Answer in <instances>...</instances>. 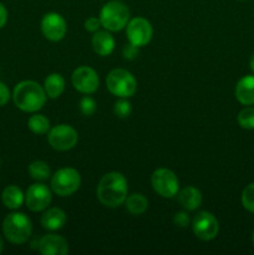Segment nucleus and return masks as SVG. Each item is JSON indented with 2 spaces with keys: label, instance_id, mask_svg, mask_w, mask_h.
Listing matches in <instances>:
<instances>
[{
  "label": "nucleus",
  "instance_id": "obj_35",
  "mask_svg": "<svg viewBox=\"0 0 254 255\" xmlns=\"http://www.w3.org/2000/svg\"><path fill=\"white\" fill-rule=\"evenodd\" d=\"M252 239H253V244H254V232H253V236H252Z\"/></svg>",
  "mask_w": 254,
  "mask_h": 255
},
{
  "label": "nucleus",
  "instance_id": "obj_23",
  "mask_svg": "<svg viewBox=\"0 0 254 255\" xmlns=\"http://www.w3.org/2000/svg\"><path fill=\"white\" fill-rule=\"evenodd\" d=\"M29 173L35 181H46L50 177V168L44 161H35L29 166Z\"/></svg>",
  "mask_w": 254,
  "mask_h": 255
},
{
  "label": "nucleus",
  "instance_id": "obj_6",
  "mask_svg": "<svg viewBox=\"0 0 254 255\" xmlns=\"http://www.w3.org/2000/svg\"><path fill=\"white\" fill-rule=\"evenodd\" d=\"M81 177L75 168H61L51 177V188L57 196L69 197L79 189Z\"/></svg>",
  "mask_w": 254,
  "mask_h": 255
},
{
  "label": "nucleus",
  "instance_id": "obj_5",
  "mask_svg": "<svg viewBox=\"0 0 254 255\" xmlns=\"http://www.w3.org/2000/svg\"><path fill=\"white\" fill-rule=\"evenodd\" d=\"M106 85L112 95L124 99L133 96L137 90V82L133 75L124 69L112 70L107 76Z\"/></svg>",
  "mask_w": 254,
  "mask_h": 255
},
{
  "label": "nucleus",
  "instance_id": "obj_11",
  "mask_svg": "<svg viewBox=\"0 0 254 255\" xmlns=\"http://www.w3.org/2000/svg\"><path fill=\"white\" fill-rule=\"evenodd\" d=\"M72 85L82 94H94L99 89L100 80L96 71L89 66H81L72 74Z\"/></svg>",
  "mask_w": 254,
  "mask_h": 255
},
{
  "label": "nucleus",
  "instance_id": "obj_27",
  "mask_svg": "<svg viewBox=\"0 0 254 255\" xmlns=\"http://www.w3.org/2000/svg\"><path fill=\"white\" fill-rule=\"evenodd\" d=\"M80 110H81V112L85 116H91L96 111V102L94 101V99L89 96L82 97L81 101H80Z\"/></svg>",
  "mask_w": 254,
  "mask_h": 255
},
{
  "label": "nucleus",
  "instance_id": "obj_10",
  "mask_svg": "<svg viewBox=\"0 0 254 255\" xmlns=\"http://www.w3.org/2000/svg\"><path fill=\"white\" fill-rule=\"evenodd\" d=\"M152 30L151 24L148 20L143 17H134L131 21L127 22L126 35L128 37V41L136 46L141 47L148 44L152 39Z\"/></svg>",
  "mask_w": 254,
  "mask_h": 255
},
{
  "label": "nucleus",
  "instance_id": "obj_34",
  "mask_svg": "<svg viewBox=\"0 0 254 255\" xmlns=\"http://www.w3.org/2000/svg\"><path fill=\"white\" fill-rule=\"evenodd\" d=\"M2 249H4V243H2V239L1 237H0V253L2 252Z\"/></svg>",
  "mask_w": 254,
  "mask_h": 255
},
{
  "label": "nucleus",
  "instance_id": "obj_32",
  "mask_svg": "<svg viewBox=\"0 0 254 255\" xmlns=\"http://www.w3.org/2000/svg\"><path fill=\"white\" fill-rule=\"evenodd\" d=\"M6 21H7V11L6 9H5L4 5L0 2V29L6 24Z\"/></svg>",
  "mask_w": 254,
  "mask_h": 255
},
{
  "label": "nucleus",
  "instance_id": "obj_21",
  "mask_svg": "<svg viewBox=\"0 0 254 255\" xmlns=\"http://www.w3.org/2000/svg\"><path fill=\"white\" fill-rule=\"evenodd\" d=\"M148 207V201L141 193H133L126 198V208L133 216H139L144 213Z\"/></svg>",
  "mask_w": 254,
  "mask_h": 255
},
{
  "label": "nucleus",
  "instance_id": "obj_30",
  "mask_svg": "<svg viewBox=\"0 0 254 255\" xmlns=\"http://www.w3.org/2000/svg\"><path fill=\"white\" fill-rule=\"evenodd\" d=\"M100 25H101L100 19H97V17H95V16H91V17H89L86 21H85V29H86L87 31L95 32L99 30Z\"/></svg>",
  "mask_w": 254,
  "mask_h": 255
},
{
  "label": "nucleus",
  "instance_id": "obj_3",
  "mask_svg": "<svg viewBox=\"0 0 254 255\" xmlns=\"http://www.w3.org/2000/svg\"><path fill=\"white\" fill-rule=\"evenodd\" d=\"M2 232L10 243L22 244L31 236V221L24 213L7 214L2 223Z\"/></svg>",
  "mask_w": 254,
  "mask_h": 255
},
{
  "label": "nucleus",
  "instance_id": "obj_16",
  "mask_svg": "<svg viewBox=\"0 0 254 255\" xmlns=\"http://www.w3.org/2000/svg\"><path fill=\"white\" fill-rule=\"evenodd\" d=\"M67 217L62 209L50 208L42 214L41 226L47 231H59L66 224Z\"/></svg>",
  "mask_w": 254,
  "mask_h": 255
},
{
  "label": "nucleus",
  "instance_id": "obj_7",
  "mask_svg": "<svg viewBox=\"0 0 254 255\" xmlns=\"http://www.w3.org/2000/svg\"><path fill=\"white\" fill-rule=\"evenodd\" d=\"M151 183L154 191L163 198H172L177 194L179 182L176 174L167 168H158L151 177Z\"/></svg>",
  "mask_w": 254,
  "mask_h": 255
},
{
  "label": "nucleus",
  "instance_id": "obj_14",
  "mask_svg": "<svg viewBox=\"0 0 254 255\" xmlns=\"http://www.w3.org/2000/svg\"><path fill=\"white\" fill-rule=\"evenodd\" d=\"M39 251L44 255H65L69 253V244L62 237L47 234L40 239Z\"/></svg>",
  "mask_w": 254,
  "mask_h": 255
},
{
  "label": "nucleus",
  "instance_id": "obj_26",
  "mask_svg": "<svg viewBox=\"0 0 254 255\" xmlns=\"http://www.w3.org/2000/svg\"><path fill=\"white\" fill-rule=\"evenodd\" d=\"M114 112L119 119H126V117H128L132 112L131 104H129L127 100H125L124 97H121V100H119V101L115 104Z\"/></svg>",
  "mask_w": 254,
  "mask_h": 255
},
{
  "label": "nucleus",
  "instance_id": "obj_17",
  "mask_svg": "<svg viewBox=\"0 0 254 255\" xmlns=\"http://www.w3.org/2000/svg\"><path fill=\"white\" fill-rule=\"evenodd\" d=\"M92 49L100 56H107L115 49L114 36L107 31H97L92 37Z\"/></svg>",
  "mask_w": 254,
  "mask_h": 255
},
{
  "label": "nucleus",
  "instance_id": "obj_9",
  "mask_svg": "<svg viewBox=\"0 0 254 255\" xmlns=\"http://www.w3.org/2000/svg\"><path fill=\"white\" fill-rule=\"evenodd\" d=\"M193 233L202 241H211L217 237L219 232V224L216 217L209 212H199L196 214L192 223Z\"/></svg>",
  "mask_w": 254,
  "mask_h": 255
},
{
  "label": "nucleus",
  "instance_id": "obj_33",
  "mask_svg": "<svg viewBox=\"0 0 254 255\" xmlns=\"http://www.w3.org/2000/svg\"><path fill=\"white\" fill-rule=\"evenodd\" d=\"M249 66H251V70L254 72V54L251 56V60H249Z\"/></svg>",
  "mask_w": 254,
  "mask_h": 255
},
{
  "label": "nucleus",
  "instance_id": "obj_15",
  "mask_svg": "<svg viewBox=\"0 0 254 255\" xmlns=\"http://www.w3.org/2000/svg\"><path fill=\"white\" fill-rule=\"evenodd\" d=\"M236 97L242 105L252 106L254 105V76L247 75L242 77L236 86Z\"/></svg>",
  "mask_w": 254,
  "mask_h": 255
},
{
  "label": "nucleus",
  "instance_id": "obj_4",
  "mask_svg": "<svg viewBox=\"0 0 254 255\" xmlns=\"http://www.w3.org/2000/svg\"><path fill=\"white\" fill-rule=\"evenodd\" d=\"M129 19L128 7L121 1H110L104 5L100 12V22L110 31H120L127 25Z\"/></svg>",
  "mask_w": 254,
  "mask_h": 255
},
{
  "label": "nucleus",
  "instance_id": "obj_12",
  "mask_svg": "<svg viewBox=\"0 0 254 255\" xmlns=\"http://www.w3.org/2000/svg\"><path fill=\"white\" fill-rule=\"evenodd\" d=\"M25 202L30 211H45L51 202V192L45 184L35 183L27 188L26 194H25Z\"/></svg>",
  "mask_w": 254,
  "mask_h": 255
},
{
  "label": "nucleus",
  "instance_id": "obj_24",
  "mask_svg": "<svg viewBox=\"0 0 254 255\" xmlns=\"http://www.w3.org/2000/svg\"><path fill=\"white\" fill-rule=\"evenodd\" d=\"M238 124L244 129H254V107H246L239 112Z\"/></svg>",
  "mask_w": 254,
  "mask_h": 255
},
{
  "label": "nucleus",
  "instance_id": "obj_2",
  "mask_svg": "<svg viewBox=\"0 0 254 255\" xmlns=\"http://www.w3.org/2000/svg\"><path fill=\"white\" fill-rule=\"evenodd\" d=\"M15 105L24 112H36L42 109L46 101V92L35 81H22L17 84L12 94Z\"/></svg>",
  "mask_w": 254,
  "mask_h": 255
},
{
  "label": "nucleus",
  "instance_id": "obj_20",
  "mask_svg": "<svg viewBox=\"0 0 254 255\" xmlns=\"http://www.w3.org/2000/svg\"><path fill=\"white\" fill-rule=\"evenodd\" d=\"M44 90L50 99H57L65 90V80L60 74H51L45 79Z\"/></svg>",
  "mask_w": 254,
  "mask_h": 255
},
{
  "label": "nucleus",
  "instance_id": "obj_19",
  "mask_svg": "<svg viewBox=\"0 0 254 255\" xmlns=\"http://www.w3.org/2000/svg\"><path fill=\"white\" fill-rule=\"evenodd\" d=\"M1 201L4 206L9 209H17L24 203V194L21 189L16 186H7L2 191Z\"/></svg>",
  "mask_w": 254,
  "mask_h": 255
},
{
  "label": "nucleus",
  "instance_id": "obj_8",
  "mask_svg": "<svg viewBox=\"0 0 254 255\" xmlns=\"http://www.w3.org/2000/svg\"><path fill=\"white\" fill-rule=\"evenodd\" d=\"M47 139L50 146L56 151H69L77 143L79 136L77 132L69 125H59L49 132Z\"/></svg>",
  "mask_w": 254,
  "mask_h": 255
},
{
  "label": "nucleus",
  "instance_id": "obj_1",
  "mask_svg": "<svg viewBox=\"0 0 254 255\" xmlns=\"http://www.w3.org/2000/svg\"><path fill=\"white\" fill-rule=\"evenodd\" d=\"M97 198L104 206L116 208L126 202L127 181L120 172L105 174L97 186Z\"/></svg>",
  "mask_w": 254,
  "mask_h": 255
},
{
  "label": "nucleus",
  "instance_id": "obj_18",
  "mask_svg": "<svg viewBox=\"0 0 254 255\" xmlns=\"http://www.w3.org/2000/svg\"><path fill=\"white\" fill-rule=\"evenodd\" d=\"M178 202L187 211H194L202 204V193L194 187H186L179 192Z\"/></svg>",
  "mask_w": 254,
  "mask_h": 255
},
{
  "label": "nucleus",
  "instance_id": "obj_29",
  "mask_svg": "<svg viewBox=\"0 0 254 255\" xmlns=\"http://www.w3.org/2000/svg\"><path fill=\"white\" fill-rule=\"evenodd\" d=\"M173 222L176 226L181 227V228H186L189 226V217L188 214L184 213V212H178V213L174 214Z\"/></svg>",
  "mask_w": 254,
  "mask_h": 255
},
{
  "label": "nucleus",
  "instance_id": "obj_13",
  "mask_svg": "<svg viewBox=\"0 0 254 255\" xmlns=\"http://www.w3.org/2000/svg\"><path fill=\"white\" fill-rule=\"evenodd\" d=\"M66 21L57 12H49L41 20V31L50 41H60L66 34Z\"/></svg>",
  "mask_w": 254,
  "mask_h": 255
},
{
  "label": "nucleus",
  "instance_id": "obj_31",
  "mask_svg": "<svg viewBox=\"0 0 254 255\" xmlns=\"http://www.w3.org/2000/svg\"><path fill=\"white\" fill-rule=\"evenodd\" d=\"M9 99H10L9 89L6 87V85L0 82V106H4L5 104H7Z\"/></svg>",
  "mask_w": 254,
  "mask_h": 255
},
{
  "label": "nucleus",
  "instance_id": "obj_22",
  "mask_svg": "<svg viewBox=\"0 0 254 255\" xmlns=\"http://www.w3.org/2000/svg\"><path fill=\"white\" fill-rule=\"evenodd\" d=\"M30 131L36 134H45L50 129V121L42 115H34L27 121Z\"/></svg>",
  "mask_w": 254,
  "mask_h": 255
},
{
  "label": "nucleus",
  "instance_id": "obj_25",
  "mask_svg": "<svg viewBox=\"0 0 254 255\" xmlns=\"http://www.w3.org/2000/svg\"><path fill=\"white\" fill-rule=\"evenodd\" d=\"M242 204L251 213H254V183L248 184L242 193Z\"/></svg>",
  "mask_w": 254,
  "mask_h": 255
},
{
  "label": "nucleus",
  "instance_id": "obj_28",
  "mask_svg": "<svg viewBox=\"0 0 254 255\" xmlns=\"http://www.w3.org/2000/svg\"><path fill=\"white\" fill-rule=\"evenodd\" d=\"M122 52H124V57L126 60H134L138 56V46L129 42L128 45L124 47V51Z\"/></svg>",
  "mask_w": 254,
  "mask_h": 255
}]
</instances>
